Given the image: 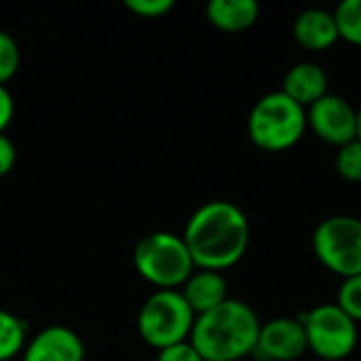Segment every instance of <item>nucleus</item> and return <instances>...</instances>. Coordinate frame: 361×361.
<instances>
[{"label":"nucleus","instance_id":"obj_1","mask_svg":"<svg viewBox=\"0 0 361 361\" xmlns=\"http://www.w3.org/2000/svg\"><path fill=\"white\" fill-rule=\"evenodd\" d=\"M182 239L197 269L222 273L245 256L250 220L231 201H207L188 218Z\"/></svg>","mask_w":361,"mask_h":361},{"label":"nucleus","instance_id":"obj_2","mask_svg":"<svg viewBox=\"0 0 361 361\" xmlns=\"http://www.w3.org/2000/svg\"><path fill=\"white\" fill-rule=\"evenodd\" d=\"M260 326L258 313L247 302L228 298L195 319L190 345L203 361H241L254 355Z\"/></svg>","mask_w":361,"mask_h":361},{"label":"nucleus","instance_id":"obj_3","mask_svg":"<svg viewBox=\"0 0 361 361\" xmlns=\"http://www.w3.org/2000/svg\"><path fill=\"white\" fill-rule=\"evenodd\" d=\"M307 127V108L290 99L283 91L262 95L247 116L250 140L267 152L290 150L302 140Z\"/></svg>","mask_w":361,"mask_h":361},{"label":"nucleus","instance_id":"obj_4","mask_svg":"<svg viewBox=\"0 0 361 361\" xmlns=\"http://www.w3.org/2000/svg\"><path fill=\"white\" fill-rule=\"evenodd\" d=\"M133 267L157 290H180L197 271L182 235L169 231L142 237L133 247Z\"/></svg>","mask_w":361,"mask_h":361},{"label":"nucleus","instance_id":"obj_5","mask_svg":"<svg viewBox=\"0 0 361 361\" xmlns=\"http://www.w3.org/2000/svg\"><path fill=\"white\" fill-rule=\"evenodd\" d=\"M195 319L180 290H154L137 313V332L148 347L163 351L190 341Z\"/></svg>","mask_w":361,"mask_h":361},{"label":"nucleus","instance_id":"obj_6","mask_svg":"<svg viewBox=\"0 0 361 361\" xmlns=\"http://www.w3.org/2000/svg\"><path fill=\"white\" fill-rule=\"evenodd\" d=\"M313 252L343 279L361 275V218L338 214L322 220L313 233Z\"/></svg>","mask_w":361,"mask_h":361},{"label":"nucleus","instance_id":"obj_7","mask_svg":"<svg viewBox=\"0 0 361 361\" xmlns=\"http://www.w3.org/2000/svg\"><path fill=\"white\" fill-rule=\"evenodd\" d=\"M309 351L322 361L347 360L357 347V324L336 305L324 302L300 317Z\"/></svg>","mask_w":361,"mask_h":361},{"label":"nucleus","instance_id":"obj_8","mask_svg":"<svg viewBox=\"0 0 361 361\" xmlns=\"http://www.w3.org/2000/svg\"><path fill=\"white\" fill-rule=\"evenodd\" d=\"M307 125L322 142L336 148L357 140V110L336 93H328L307 108Z\"/></svg>","mask_w":361,"mask_h":361},{"label":"nucleus","instance_id":"obj_9","mask_svg":"<svg viewBox=\"0 0 361 361\" xmlns=\"http://www.w3.org/2000/svg\"><path fill=\"white\" fill-rule=\"evenodd\" d=\"M309 351L300 317H273L260 326L254 357L258 361H296Z\"/></svg>","mask_w":361,"mask_h":361},{"label":"nucleus","instance_id":"obj_10","mask_svg":"<svg viewBox=\"0 0 361 361\" xmlns=\"http://www.w3.org/2000/svg\"><path fill=\"white\" fill-rule=\"evenodd\" d=\"M82 338L68 326H49L27 341L21 361H85Z\"/></svg>","mask_w":361,"mask_h":361},{"label":"nucleus","instance_id":"obj_11","mask_svg":"<svg viewBox=\"0 0 361 361\" xmlns=\"http://www.w3.org/2000/svg\"><path fill=\"white\" fill-rule=\"evenodd\" d=\"M294 40L307 51H326L341 40L334 11L307 8L294 21Z\"/></svg>","mask_w":361,"mask_h":361},{"label":"nucleus","instance_id":"obj_12","mask_svg":"<svg viewBox=\"0 0 361 361\" xmlns=\"http://www.w3.org/2000/svg\"><path fill=\"white\" fill-rule=\"evenodd\" d=\"M328 85H330V78H328L326 70L319 63L300 61V63H294L286 72L281 91L290 99H294L296 104H300L302 108H309L315 102H319L324 95L330 93L328 91Z\"/></svg>","mask_w":361,"mask_h":361},{"label":"nucleus","instance_id":"obj_13","mask_svg":"<svg viewBox=\"0 0 361 361\" xmlns=\"http://www.w3.org/2000/svg\"><path fill=\"white\" fill-rule=\"evenodd\" d=\"M180 292L197 317L214 311L216 307H220L231 298L224 275L218 271H203V269H197L180 288Z\"/></svg>","mask_w":361,"mask_h":361},{"label":"nucleus","instance_id":"obj_14","mask_svg":"<svg viewBox=\"0 0 361 361\" xmlns=\"http://www.w3.org/2000/svg\"><path fill=\"white\" fill-rule=\"evenodd\" d=\"M260 15V6L256 0H212L205 6L207 21L228 34L245 32L250 30Z\"/></svg>","mask_w":361,"mask_h":361},{"label":"nucleus","instance_id":"obj_15","mask_svg":"<svg viewBox=\"0 0 361 361\" xmlns=\"http://www.w3.org/2000/svg\"><path fill=\"white\" fill-rule=\"evenodd\" d=\"M27 345V324L11 311L0 309V361L15 360Z\"/></svg>","mask_w":361,"mask_h":361},{"label":"nucleus","instance_id":"obj_16","mask_svg":"<svg viewBox=\"0 0 361 361\" xmlns=\"http://www.w3.org/2000/svg\"><path fill=\"white\" fill-rule=\"evenodd\" d=\"M341 38L361 47V0H345L334 8Z\"/></svg>","mask_w":361,"mask_h":361},{"label":"nucleus","instance_id":"obj_17","mask_svg":"<svg viewBox=\"0 0 361 361\" xmlns=\"http://www.w3.org/2000/svg\"><path fill=\"white\" fill-rule=\"evenodd\" d=\"M336 171L347 182H361V140H353L338 148Z\"/></svg>","mask_w":361,"mask_h":361},{"label":"nucleus","instance_id":"obj_18","mask_svg":"<svg viewBox=\"0 0 361 361\" xmlns=\"http://www.w3.org/2000/svg\"><path fill=\"white\" fill-rule=\"evenodd\" d=\"M19 63H21V51L17 40L8 32L0 30V85L2 87L17 74Z\"/></svg>","mask_w":361,"mask_h":361},{"label":"nucleus","instance_id":"obj_19","mask_svg":"<svg viewBox=\"0 0 361 361\" xmlns=\"http://www.w3.org/2000/svg\"><path fill=\"white\" fill-rule=\"evenodd\" d=\"M336 305L355 322H361V275H353L343 279L338 296H336Z\"/></svg>","mask_w":361,"mask_h":361},{"label":"nucleus","instance_id":"obj_20","mask_svg":"<svg viewBox=\"0 0 361 361\" xmlns=\"http://www.w3.org/2000/svg\"><path fill=\"white\" fill-rule=\"evenodd\" d=\"M125 6L142 19H161L173 11V0H125Z\"/></svg>","mask_w":361,"mask_h":361},{"label":"nucleus","instance_id":"obj_21","mask_svg":"<svg viewBox=\"0 0 361 361\" xmlns=\"http://www.w3.org/2000/svg\"><path fill=\"white\" fill-rule=\"evenodd\" d=\"M157 361H203V357L197 353V349L190 345V341H186V343H180V345L159 351Z\"/></svg>","mask_w":361,"mask_h":361},{"label":"nucleus","instance_id":"obj_22","mask_svg":"<svg viewBox=\"0 0 361 361\" xmlns=\"http://www.w3.org/2000/svg\"><path fill=\"white\" fill-rule=\"evenodd\" d=\"M17 165V148L13 140L4 133H0V178L8 176Z\"/></svg>","mask_w":361,"mask_h":361},{"label":"nucleus","instance_id":"obj_23","mask_svg":"<svg viewBox=\"0 0 361 361\" xmlns=\"http://www.w3.org/2000/svg\"><path fill=\"white\" fill-rule=\"evenodd\" d=\"M13 116H15V99H13L11 91L0 85V133L6 131Z\"/></svg>","mask_w":361,"mask_h":361},{"label":"nucleus","instance_id":"obj_24","mask_svg":"<svg viewBox=\"0 0 361 361\" xmlns=\"http://www.w3.org/2000/svg\"><path fill=\"white\" fill-rule=\"evenodd\" d=\"M357 140H361V108L357 110Z\"/></svg>","mask_w":361,"mask_h":361},{"label":"nucleus","instance_id":"obj_25","mask_svg":"<svg viewBox=\"0 0 361 361\" xmlns=\"http://www.w3.org/2000/svg\"><path fill=\"white\" fill-rule=\"evenodd\" d=\"M315 361H322V360H315Z\"/></svg>","mask_w":361,"mask_h":361}]
</instances>
